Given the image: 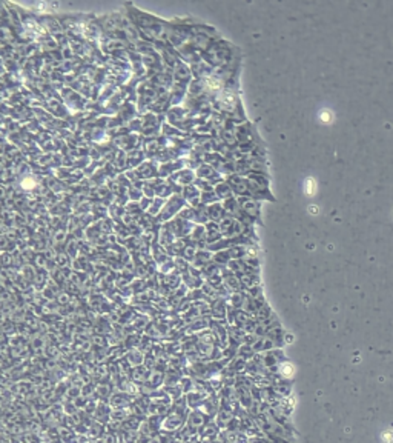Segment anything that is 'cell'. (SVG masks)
Here are the masks:
<instances>
[{
  "label": "cell",
  "instance_id": "obj_1",
  "mask_svg": "<svg viewBox=\"0 0 393 443\" xmlns=\"http://www.w3.org/2000/svg\"><path fill=\"white\" fill-rule=\"evenodd\" d=\"M255 422L260 428V431L263 432V435L266 437H278V438H283V440H288L291 443H295L297 438H295V432L286 429L283 425H279L269 413H264V414H257L255 417Z\"/></svg>",
  "mask_w": 393,
  "mask_h": 443
},
{
  "label": "cell",
  "instance_id": "obj_2",
  "mask_svg": "<svg viewBox=\"0 0 393 443\" xmlns=\"http://www.w3.org/2000/svg\"><path fill=\"white\" fill-rule=\"evenodd\" d=\"M185 422H186V416L178 414V413H175V411L171 409L169 414L163 417L160 431H166V432L174 434L175 431H178V429L185 425Z\"/></svg>",
  "mask_w": 393,
  "mask_h": 443
},
{
  "label": "cell",
  "instance_id": "obj_3",
  "mask_svg": "<svg viewBox=\"0 0 393 443\" xmlns=\"http://www.w3.org/2000/svg\"><path fill=\"white\" fill-rule=\"evenodd\" d=\"M209 419L200 411V409H191L186 416V422H185V426L189 428L192 432H195L198 435V431L206 425Z\"/></svg>",
  "mask_w": 393,
  "mask_h": 443
},
{
  "label": "cell",
  "instance_id": "obj_4",
  "mask_svg": "<svg viewBox=\"0 0 393 443\" xmlns=\"http://www.w3.org/2000/svg\"><path fill=\"white\" fill-rule=\"evenodd\" d=\"M132 400H134V396L128 393H122V391H114L108 399V405L111 406V409H126Z\"/></svg>",
  "mask_w": 393,
  "mask_h": 443
},
{
  "label": "cell",
  "instance_id": "obj_5",
  "mask_svg": "<svg viewBox=\"0 0 393 443\" xmlns=\"http://www.w3.org/2000/svg\"><path fill=\"white\" fill-rule=\"evenodd\" d=\"M218 408H220V397H218V394H209V396H206L204 400L201 402V405L198 406V409H200V411H201V413H203L209 420H212V419L215 417Z\"/></svg>",
  "mask_w": 393,
  "mask_h": 443
},
{
  "label": "cell",
  "instance_id": "obj_6",
  "mask_svg": "<svg viewBox=\"0 0 393 443\" xmlns=\"http://www.w3.org/2000/svg\"><path fill=\"white\" fill-rule=\"evenodd\" d=\"M220 443H249V437L241 431H226L221 429L218 434Z\"/></svg>",
  "mask_w": 393,
  "mask_h": 443
},
{
  "label": "cell",
  "instance_id": "obj_7",
  "mask_svg": "<svg viewBox=\"0 0 393 443\" xmlns=\"http://www.w3.org/2000/svg\"><path fill=\"white\" fill-rule=\"evenodd\" d=\"M163 377H164L163 369L148 371V375H146V380L143 385H146L148 388H151V390H160V388L163 386Z\"/></svg>",
  "mask_w": 393,
  "mask_h": 443
},
{
  "label": "cell",
  "instance_id": "obj_8",
  "mask_svg": "<svg viewBox=\"0 0 393 443\" xmlns=\"http://www.w3.org/2000/svg\"><path fill=\"white\" fill-rule=\"evenodd\" d=\"M220 428L218 425L212 420H207L206 425L198 431V440H207V438H218V434H220Z\"/></svg>",
  "mask_w": 393,
  "mask_h": 443
},
{
  "label": "cell",
  "instance_id": "obj_9",
  "mask_svg": "<svg viewBox=\"0 0 393 443\" xmlns=\"http://www.w3.org/2000/svg\"><path fill=\"white\" fill-rule=\"evenodd\" d=\"M171 411V405L167 403H149L148 406V416H158V417H164L167 416Z\"/></svg>",
  "mask_w": 393,
  "mask_h": 443
},
{
  "label": "cell",
  "instance_id": "obj_10",
  "mask_svg": "<svg viewBox=\"0 0 393 443\" xmlns=\"http://www.w3.org/2000/svg\"><path fill=\"white\" fill-rule=\"evenodd\" d=\"M204 397H206L204 394H201V393H197V391H191V393L185 394L186 405H188L189 411H191V409H198V406L201 405V402L204 400Z\"/></svg>",
  "mask_w": 393,
  "mask_h": 443
},
{
  "label": "cell",
  "instance_id": "obj_11",
  "mask_svg": "<svg viewBox=\"0 0 393 443\" xmlns=\"http://www.w3.org/2000/svg\"><path fill=\"white\" fill-rule=\"evenodd\" d=\"M182 375H183V374L178 372V369L166 371V372H164V377H163V386H174V385H178Z\"/></svg>",
  "mask_w": 393,
  "mask_h": 443
},
{
  "label": "cell",
  "instance_id": "obj_12",
  "mask_svg": "<svg viewBox=\"0 0 393 443\" xmlns=\"http://www.w3.org/2000/svg\"><path fill=\"white\" fill-rule=\"evenodd\" d=\"M146 375H148V369L146 368H134V371L131 372V382L135 385V386H140L145 383L146 380Z\"/></svg>",
  "mask_w": 393,
  "mask_h": 443
},
{
  "label": "cell",
  "instance_id": "obj_13",
  "mask_svg": "<svg viewBox=\"0 0 393 443\" xmlns=\"http://www.w3.org/2000/svg\"><path fill=\"white\" fill-rule=\"evenodd\" d=\"M161 388H163V391L167 396H169L171 402H174V400H177V399H180V397L185 396L183 391H182V388L178 385H174V386H161Z\"/></svg>",
  "mask_w": 393,
  "mask_h": 443
},
{
  "label": "cell",
  "instance_id": "obj_14",
  "mask_svg": "<svg viewBox=\"0 0 393 443\" xmlns=\"http://www.w3.org/2000/svg\"><path fill=\"white\" fill-rule=\"evenodd\" d=\"M178 386L182 388L183 394H188V393L194 391V377H191V375H182V378L178 382Z\"/></svg>",
  "mask_w": 393,
  "mask_h": 443
},
{
  "label": "cell",
  "instance_id": "obj_15",
  "mask_svg": "<svg viewBox=\"0 0 393 443\" xmlns=\"http://www.w3.org/2000/svg\"><path fill=\"white\" fill-rule=\"evenodd\" d=\"M117 441H119L117 432H111V431H104L103 432L101 443H117Z\"/></svg>",
  "mask_w": 393,
  "mask_h": 443
},
{
  "label": "cell",
  "instance_id": "obj_16",
  "mask_svg": "<svg viewBox=\"0 0 393 443\" xmlns=\"http://www.w3.org/2000/svg\"><path fill=\"white\" fill-rule=\"evenodd\" d=\"M315 191H316L315 180H313V179H307V180H306V194L312 196V194H315Z\"/></svg>",
  "mask_w": 393,
  "mask_h": 443
},
{
  "label": "cell",
  "instance_id": "obj_17",
  "mask_svg": "<svg viewBox=\"0 0 393 443\" xmlns=\"http://www.w3.org/2000/svg\"><path fill=\"white\" fill-rule=\"evenodd\" d=\"M201 443H220L218 438H207V440H200Z\"/></svg>",
  "mask_w": 393,
  "mask_h": 443
},
{
  "label": "cell",
  "instance_id": "obj_18",
  "mask_svg": "<svg viewBox=\"0 0 393 443\" xmlns=\"http://www.w3.org/2000/svg\"><path fill=\"white\" fill-rule=\"evenodd\" d=\"M321 120H324V122H329V120H330V116H329L327 113H324V114H321Z\"/></svg>",
  "mask_w": 393,
  "mask_h": 443
},
{
  "label": "cell",
  "instance_id": "obj_19",
  "mask_svg": "<svg viewBox=\"0 0 393 443\" xmlns=\"http://www.w3.org/2000/svg\"><path fill=\"white\" fill-rule=\"evenodd\" d=\"M191 443H201V441H200V440H198V437H197V438H194V440H192Z\"/></svg>",
  "mask_w": 393,
  "mask_h": 443
}]
</instances>
